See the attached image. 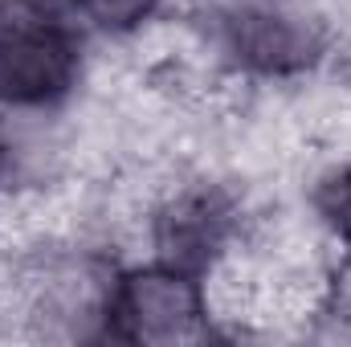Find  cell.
Wrapping results in <instances>:
<instances>
[{"instance_id":"obj_1","label":"cell","mask_w":351,"mask_h":347,"mask_svg":"<svg viewBox=\"0 0 351 347\" xmlns=\"http://www.w3.org/2000/svg\"><path fill=\"white\" fill-rule=\"evenodd\" d=\"M70 29L41 0H0V102H49L74 82Z\"/></svg>"},{"instance_id":"obj_2","label":"cell","mask_w":351,"mask_h":347,"mask_svg":"<svg viewBox=\"0 0 351 347\" xmlns=\"http://www.w3.org/2000/svg\"><path fill=\"white\" fill-rule=\"evenodd\" d=\"M110 319L123 339L139 344H172V339H192L204 323V302L196 282L176 270V265H156L131 274L119 294L110 298Z\"/></svg>"},{"instance_id":"obj_3","label":"cell","mask_w":351,"mask_h":347,"mask_svg":"<svg viewBox=\"0 0 351 347\" xmlns=\"http://www.w3.org/2000/svg\"><path fill=\"white\" fill-rule=\"evenodd\" d=\"M225 233H229V204H225V196H217V192H188L160 217L156 241H160L164 265H176V270L188 274V270L204 265L217 254Z\"/></svg>"},{"instance_id":"obj_4","label":"cell","mask_w":351,"mask_h":347,"mask_svg":"<svg viewBox=\"0 0 351 347\" xmlns=\"http://www.w3.org/2000/svg\"><path fill=\"white\" fill-rule=\"evenodd\" d=\"M233 49L241 62H250L254 70H298L302 62H311L315 37L274 12H241L233 21Z\"/></svg>"},{"instance_id":"obj_5","label":"cell","mask_w":351,"mask_h":347,"mask_svg":"<svg viewBox=\"0 0 351 347\" xmlns=\"http://www.w3.org/2000/svg\"><path fill=\"white\" fill-rule=\"evenodd\" d=\"M74 4L86 12L90 21H98L102 29H114V33L135 29L156 8V0H74Z\"/></svg>"},{"instance_id":"obj_6","label":"cell","mask_w":351,"mask_h":347,"mask_svg":"<svg viewBox=\"0 0 351 347\" xmlns=\"http://www.w3.org/2000/svg\"><path fill=\"white\" fill-rule=\"evenodd\" d=\"M315 204H319L323 221H327V225H331V229H335V233L351 246V172L331 176V180L319 188Z\"/></svg>"}]
</instances>
